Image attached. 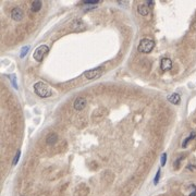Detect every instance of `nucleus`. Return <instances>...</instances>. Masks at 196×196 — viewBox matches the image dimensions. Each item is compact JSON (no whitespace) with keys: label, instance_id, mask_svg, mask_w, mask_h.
Here are the masks:
<instances>
[{"label":"nucleus","instance_id":"f257e3e1","mask_svg":"<svg viewBox=\"0 0 196 196\" xmlns=\"http://www.w3.org/2000/svg\"><path fill=\"white\" fill-rule=\"evenodd\" d=\"M34 91L41 98H47L52 95L51 88L44 82H37L36 84H34Z\"/></svg>","mask_w":196,"mask_h":196},{"label":"nucleus","instance_id":"f03ea898","mask_svg":"<svg viewBox=\"0 0 196 196\" xmlns=\"http://www.w3.org/2000/svg\"><path fill=\"white\" fill-rule=\"evenodd\" d=\"M154 47H155V41L150 38H144L139 41L137 50L141 54H149L154 49Z\"/></svg>","mask_w":196,"mask_h":196},{"label":"nucleus","instance_id":"7ed1b4c3","mask_svg":"<svg viewBox=\"0 0 196 196\" xmlns=\"http://www.w3.org/2000/svg\"><path fill=\"white\" fill-rule=\"evenodd\" d=\"M48 51H49V47H48V46H46V45H41L39 47H37L35 49L34 54H33V57H34V59L37 61V62H41L45 56L48 54Z\"/></svg>","mask_w":196,"mask_h":196},{"label":"nucleus","instance_id":"20e7f679","mask_svg":"<svg viewBox=\"0 0 196 196\" xmlns=\"http://www.w3.org/2000/svg\"><path fill=\"white\" fill-rule=\"evenodd\" d=\"M102 70L104 69H102L101 66H98V68H95V69L88 70V71H85V72H84V76H85L87 80L97 79V77H99V76L101 75Z\"/></svg>","mask_w":196,"mask_h":196},{"label":"nucleus","instance_id":"39448f33","mask_svg":"<svg viewBox=\"0 0 196 196\" xmlns=\"http://www.w3.org/2000/svg\"><path fill=\"white\" fill-rule=\"evenodd\" d=\"M73 106H74V109H75V110H77V111L83 110L86 106V99L84 97H77L75 99V101H74Z\"/></svg>","mask_w":196,"mask_h":196},{"label":"nucleus","instance_id":"423d86ee","mask_svg":"<svg viewBox=\"0 0 196 196\" xmlns=\"http://www.w3.org/2000/svg\"><path fill=\"white\" fill-rule=\"evenodd\" d=\"M23 11L20 8H14V9L11 11V16H12L13 20L15 21H21L23 19Z\"/></svg>","mask_w":196,"mask_h":196},{"label":"nucleus","instance_id":"0eeeda50","mask_svg":"<svg viewBox=\"0 0 196 196\" xmlns=\"http://www.w3.org/2000/svg\"><path fill=\"white\" fill-rule=\"evenodd\" d=\"M160 68L162 71H169L172 68V61L169 58H164L160 62Z\"/></svg>","mask_w":196,"mask_h":196},{"label":"nucleus","instance_id":"6e6552de","mask_svg":"<svg viewBox=\"0 0 196 196\" xmlns=\"http://www.w3.org/2000/svg\"><path fill=\"white\" fill-rule=\"evenodd\" d=\"M57 141H58V136L56 133H50V134H48L47 137H46V143H47L48 145H54Z\"/></svg>","mask_w":196,"mask_h":196},{"label":"nucleus","instance_id":"1a4fd4ad","mask_svg":"<svg viewBox=\"0 0 196 196\" xmlns=\"http://www.w3.org/2000/svg\"><path fill=\"white\" fill-rule=\"evenodd\" d=\"M168 100L170 101L171 104L178 105L179 102H180L181 97H180V95H179L178 93H173V94H171V95L169 96V97H168Z\"/></svg>","mask_w":196,"mask_h":196},{"label":"nucleus","instance_id":"9d476101","mask_svg":"<svg viewBox=\"0 0 196 196\" xmlns=\"http://www.w3.org/2000/svg\"><path fill=\"white\" fill-rule=\"evenodd\" d=\"M137 11H139V13L141 14V15L146 16V15H148L149 8L146 6V4H139V6L137 7Z\"/></svg>","mask_w":196,"mask_h":196},{"label":"nucleus","instance_id":"9b49d317","mask_svg":"<svg viewBox=\"0 0 196 196\" xmlns=\"http://www.w3.org/2000/svg\"><path fill=\"white\" fill-rule=\"evenodd\" d=\"M41 6H43L41 1H33L31 8H32V10L34 12H38V11L41 9Z\"/></svg>","mask_w":196,"mask_h":196},{"label":"nucleus","instance_id":"f8f14e48","mask_svg":"<svg viewBox=\"0 0 196 196\" xmlns=\"http://www.w3.org/2000/svg\"><path fill=\"white\" fill-rule=\"evenodd\" d=\"M195 136H196L195 132H192V133H191V135L189 136V137H187V139H185V141H184V142H183V144H182V146H183V147H186L187 143L190 142V141H191V139H194V137H195Z\"/></svg>","mask_w":196,"mask_h":196},{"label":"nucleus","instance_id":"ddd939ff","mask_svg":"<svg viewBox=\"0 0 196 196\" xmlns=\"http://www.w3.org/2000/svg\"><path fill=\"white\" fill-rule=\"evenodd\" d=\"M29 46H25V47H23V48H22V50H21V55H20V56H21V58H24V57H25L26 54L29 52Z\"/></svg>","mask_w":196,"mask_h":196},{"label":"nucleus","instance_id":"4468645a","mask_svg":"<svg viewBox=\"0 0 196 196\" xmlns=\"http://www.w3.org/2000/svg\"><path fill=\"white\" fill-rule=\"evenodd\" d=\"M20 155H21V152L18 150V152H16L15 157H14V160H13V166H15V164H18V161H19V159H20Z\"/></svg>","mask_w":196,"mask_h":196},{"label":"nucleus","instance_id":"2eb2a0df","mask_svg":"<svg viewBox=\"0 0 196 196\" xmlns=\"http://www.w3.org/2000/svg\"><path fill=\"white\" fill-rule=\"evenodd\" d=\"M159 178H160V170L157 171V173H156V177H155V180H154V183H155V184L158 183Z\"/></svg>","mask_w":196,"mask_h":196},{"label":"nucleus","instance_id":"dca6fc26","mask_svg":"<svg viewBox=\"0 0 196 196\" xmlns=\"http://www.w3.org/2000/svg\"><path fill=\"white\" fill-rule=\"evenodd\" d=\"M166 160H167V154L166 153H164L161 156V166H164V164H166Z\"/></svg>","mask_w":196,"mask_h":196},{"label":"nucleus","instance_id":"f3484780","mask_svg":"<svg viewBox=\"0 0 196 196\" xmlns=\"http://www.w3.org/2000/svg\"><path fill=\"white\" fill-rule=\"evenodd\" d=\"M98 1H96V0H87V1H83V3L84 4H94V3H97Z\"/></svg>","mask_w":196,"mask_h":196},{"label":"nucleus","instance_id":"a211bd4d","mask_svg":"<svg viewBox=\"0 0 196 196\" xmlns=\"http://www.w3.org/2000/svg\"><path fill=\"white\" fill-rule=\"evenodd\" d=\"M192 27H193V29H195V31H196V20L193 22V25H192Z\"/></svg>","mask_w":196,"mask_h":196}]
</instances>
